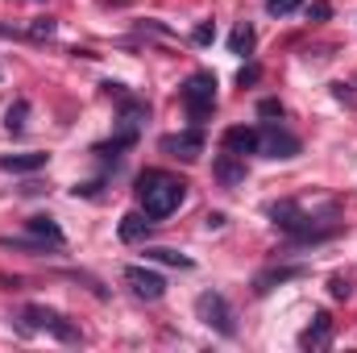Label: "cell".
Returning a JSON list of instances; mask_svg holds the SVG:
<instances>
[{"label": "cell", "instance_id": "1", "mask_svg": "<svg viewBox=\"0 0 357 353\" xmlns=\"http://www.w3.org/2000/svg\"><path fill=\"white\" fill-rule=\"evenodd\" d=\"M133 191H137L142 212H146L150 220L171 216L178 204L187 200V183H183V179H175V175H167V171H142Z\"/></svg>", "mask_w": 357, "mask_h": 353}, {"label": "cell", "instance_id": "2", "mask_svg": "<svg viewBox=\"0 0 357 353\" xmlns=\"http://www.w3.org/2000/svg\"><path fill=\"white\" fill-rule=\"evenodd\" d=\"M270 220H274L282 233L299 237V241H324V237H333V229H316V220H312L295 200H278V204H270Z\"/></svg>", "mask_w": 357, "mask_h": 353}, {"label": "cell", "instance_id": "3", "mask_svg": "<svg viewBox=\"0 0 357 353\" xmlns=\"http://www.w3.org/2000/svg\"><path fill=\"white\" fill-rule=\"evenodd\" d=\"M178 100H183L187 117H191L195 125H204V121L216 112V75H212V71H195V75L183 84Z\"/></svg>", "mask_w": 357, "mask_h": 353}, {"label": "cell", "instance_id": "4", "mask_svg": "<svg viewBox=\"0 0 357 353\" xmlns=\"http://www.w3.org/2000/svg\"><path fill=\"white\" fill-rule=\"evenodd\" d=\"M21 320H25L29 333H50V337H59V341H67V345H79V341H84V333H79L63 312H54V308H46V303H29V308L21 312Z\"/></svg>", "mask_w": 357, "mask_h": 353}, {"label": "cell", "instance_id": "5", "mask_svg": "<svg viewBox=\"0 0 357 353\" xmlns=\"http://www.w3.org/2000/svg\"><path fill=\"white\" fill-rule=\"evenodd\" d=\"M195 316H199L208 329H216L220 337H237V316H233V308H229V299H225L220 291H204V295L195 299Z\"/></svg>", "mask_w": 357, "mask_h": 353}, {"label": "cell", "instance_id": "6", "mask_svg": "<svg viewBox=\"0 0 357 353\" xmlns=\"http://www.w3.org/2000/svg\"><path fill=\"white\" fill-rule=\"evenodd\" d=\"M125 283H129L133 295L146 299V303H154V299L167 295V278H162L158 270H150V266H125Z\"/></svg>", "mask_w": 357, "mask_h": 353}, {"label": "cell", "instance_id": "7", "mask_svg": "<svg viewBox=\"0 0 357 353\" xmlns=\"http://www.w3.org/2000/svg\"><path fill=\"white\" fill-rule=\"evenodd\" d=\"M258 154H266V158H295L299 154V137L278 129V125H266V129H258Z\"/></svg>", "mask_w": 357, "mask_h": 353}, {"label": "cell", "instance_id": "8", "mask_svg": "<svg viewBox=\"0 0 357 353\" xmlns=\"http://www.w3.org/2000/svg\"><path fill=\"white\" fill-rule=\"evenodd\" d=\"M158 146H162V154H175L183 163H195L204 154V133L199 129H191V133H167Z\"/></svg>", "mask_w": 357, "mask_h": 353}, {"label": "cell", "instance_id": "9", "mask_svg": "<svg viewBox=\"0 0 357 353\" xmlns=\"http://www.w3.org/2000/svg\"><path fill=\"white\" fill-rule=\"evenodd\" d=\"M225 150L237 154V158L258 154V129H250V125H233V129H225Z\"/></svg>", "mask_w": 357, "mask_h": 353}, {"label": "cell", "instance_id": "10", "mask_svg": "<svg viewBox=\"0 0 357 353\" xmlns=\"http://www.w3.org/2000/svg\"><path fill=\"white\" fill-rule=\"evenodd\" d=\"M328 337H333V316H328V312H316L312 324L299 333V345H303V350H324Z\"/></svg>", "mask_w": 357, "mask_h": 353}, {"label": "cell", "instance_id": "11", "mask_svg": "<svg viewBox=\"0 0 357 353\" xmlns=\"http://www.w3.org/2000/svg\"><path fill=\"white\" fill-rule=\"evenodd\" d=\"M25 233L38 237V241H46V246H63V241H67L54 216H29V220H25Z\"/></svg>", "mask_w": 357, "mask_h": 353}, {"label": "cell", "instance_id": "12", "mask_svg": "<svg viewBox=\"0 0 357 353\" xmlns=\"http://www.w3.org/2000/svg\"><path fill=\"white\" fill-rule=\"evenodd\" d=\"M46 158H50V154H38V150H33V154H4V158H0V171L29 175V171H42V167H46Z\"/></svg>", "mask_w": 357, "mask_h": 353}, {"label": "cell", "instance_id": "13", "mask_svg": "<svg viewBox=\"0 0 357 353\" xmlns=\"http://www.w3.org/2000/svg\"><path fill=\"white\" fill-rule=\"evenodd\" d=\"M150 229H154V220L142 216V212H125L121 216V241H146Z\"/></svg>", "mask_w": 357, "mask_h": 353}, {"label": "cell", "instance_id": "14", "mask_svg": "<svg viewBox=\"0 0 357 353\" xmlns=\"http://www.w3.org/2000/svg\"><path fill=\"white\" fill-rule=\"evenodd\" d=\"M216 179H220L225 187L241 183V179H245V158H237V154H229V150H225V158L216 163Z\"/></svg>", "mask_w": 357, "mask_h": 353}, {"label": "cell", "instance_id": "15", "mask_svg": "<svg viewBox=\"0 0 357 353\" xmlns=\"http://www.w3.org/2000/svg\"><path fill=\"white\" fill-rule=\"evenodd\" d=\"M229 50H233V54H250V50H254V29H250V25H237V29L229 33Z\"/></svg>", "mask_w": 357, "mask_h": 353}, {"label": "cell", "instance_id": "16", "mask_svg": "<svg viewBox=\"0 0 357 353\" xmlns=\"http://www.w3.org/2000/svg\"><path fill=\"white\" fill-rule=\"evenodd\" d=\"M25 117H29V104L17 100V104L4 112V129H8V133H21V129H25Z\"/></svg>", "mask_w": 357, "mask_h": 353}, {"label": "cell", "instance_id": "17", "mask_svg": "<svg viewBox=\"0 0 357 353\" xmlns=\"http://www.w3.org/2000/svg\"><path fill=\"white\" fill-rule=\"evenodd\" d=\"M146 258H154V262H167V266H178V270H191V258H183V254H175V250H146Z\"/></svg>", "mask_w": 357, "mask_h": 353}, {"label": "cell", "instance_id": "18", "mask_svg": "<svg viewBox=\"0 0 357 353\" xmlns=\"http://www.w3.org/2000/svg\"><path fill=\"white\" fill-rule=\"evenodd\" d=\"M303 274V266H287V270H270L258 278V291H270V283H287V278H299Z\"/></svg>", "mask_w": 357, "mask_h": 353}, {"label": "cell", "instance_id": "19", "mask_svg": "<svg viewBox=\"0 0 357 353\" xmlns=\"http://www.w3.org/2000/svg\"><path fill=\"white\" fill-rule=\"evenodd\" d=\"M54 29H59V25H54L50 17H38V21L29 25V33H25V38H29V42H50V38H54Z\"/></svg>", "mask_w": 357, "mask_h": 353}, {"label": "cell", "instance_id": "20", "mask_svg": "<svg viewBox=\"0 0 357 353\" xmlns=\"http://www.w3.org/2000/svg\"><path fill=\"white\" fill-rule=\"evenodd\" d=\"M303 0H266V13L270 17H287V13H295Z\"/></svg>", "mask_w": 357, "mask_h": 353}, {"label": "cell", "instance_id": "21", "mask_svg": "<svg viewBox=\"0 0 357 353\" xmlns=\"http://www.w3.org/2000/svg\"><path fill=\"white\" fill-rule=\"evenodd\" d=\"M258 117H266V121L278 117V121H282V104H278V100H262V104H258Z\"/></svg>", "mask_w": 357, "mask_h": 353}, {"label": "cell", "instance_id": "22", "mask_svg": "<svg viewBox=\"0 0 357 353\" xmlns=\"http://www.w3.org/2000/svg\"><path fill=\"white\" fill-rule=\"evenodd\" d=\"M191 42H195V46H208V42H212V25H208V21L195 25V29H191Z\"/></svg>", "mask_w": 357, "mask_h": 353}, {"label": "cell", "instance_id": "23", "mask_svg": "<svg viewBox=\"0 0 357 353\" xmlns=\"http://www.w3.org/2000/svg\"><path fill=\"white\" fill-rule=\"evenodd\" d=\"M333 295H337V299H349V278L337 274V278H333Z\"/></svg>", "mask_w": 357, "mask_h": 353}, {"label": "cell", "instance_id": "24", "mask_svg": "<svg viewBox=\"0 0 357 353\" xmlns=\"http://www.w3.org/2000/svg\"><path fill=\"white\" fill-rule=\"evenodd\" d=\"M328 13H333V8H328V4H324V0H316V4H312V17H316V21H324V17H328Z\"/></svg>", "mask_w": 357, "mask_h": 353}, {"label": "cell", "instance_id": "25", "mask_svg": "<svg viewBox=\"0 0 357 353\" xmlns=\"http://www.w3.org/2000/svg\"><path fill=\"white\" fill-rule=\"evenodd\" d=\"M254 80H258V67H245V71H241V88H245V84H254Z\"/></svg>", "mask_w": 357, "mask_h": 353}]
</instances>
